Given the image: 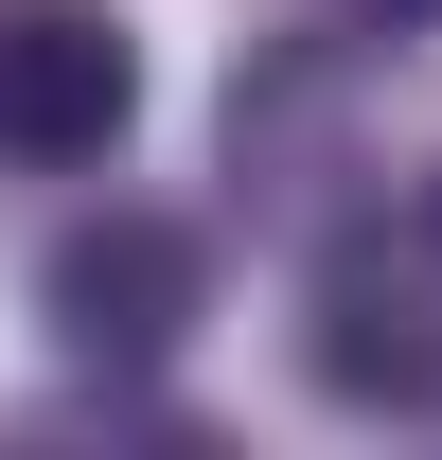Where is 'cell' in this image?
Wrapping results in <instances>:
<instances>
[{"instance_id":"6da1fadb","label":"cell","mask_w":442,"mask_h":460,"mask_svg":"<svg viewBox=\"0 0 442 460\" xmlns=\"http://www.w3.org/2000/svg\"><path fill=\"white\" fill-rule=\"evenodd\" d=\"M301 372L354 425H442V230L372 213L301 266Z\"/></svg>"},{"instance_id":"7a4b0ae2","label":"cell","mask_w":442,"mask_h":460,"mask_svg":"<svg viewBox=\"0 0 442 460\" xmlns=\"http://www.w3.org/2000/svg\"><path fill=\"white\" fill-rule=\"evenodd\" d=\"M36 319H54L71 372H160L195 319H213V230L195 213H142V195H107V213H71L54 248H36Z\"/></svg>"},{"instance_id":"3957f363","label":"cell","mask_w":442,"mask_h":460,"mask_svg":"<svg viewBox=\"0 0 442 460\" xmlns=\"http://www.w3.org/2000/svg\"><path fill=\"white\" fill-rule=\"evenodd\" d=\"M124 124H142V36H124L107 0H0V160H124Z\"/></svg>"},{"instance_id":"277c9868","label":"cell","mask_w":442,"mask_h":460,"mask_svg":"<svg viewBox=\"0 0 442 460\" xmlns=\"http://www.w3.org/2000/svg\"><path fill=\"white\" fill-rule=\"evenodd\" d=\"M230 177H248L266 213H319L336 177H372V160H354V54L301 36V54H248V71H230Z\"/></svg>"},{"instance_id":"5b68a950","label":"cell","mask_w":442,"mask_h":460,"mask_svg":"<svg viewBox=\"0 0 442 460\" xmlns=\"http://www.w3.org/2000/svg\"><path fill=\"white\" fill-rule=\"evenodd\" d=\"M354 18H372V36H425V18H442V0H354Z\"/></svg>"},{"instance_id":"8992f818","label":"cell","mask_w":442,"mask_h":460,"mask_svg":"<svg viewBox=\"0 0 442 460\" xmlns=\"http://www.w3.org/2000/svg\"><path fill=\"white\" fill-rule=\"evenodd\" d=\"M407 213H425V230H442V177H425V195H407Z\"/></svg>"}]
</instances>
